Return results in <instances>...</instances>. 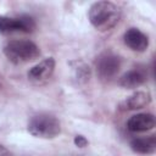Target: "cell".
Wrapping results in <instances>:
<instances>
[{"label": "cell", "instance_id": "obj_1", "mask_svg": "<svg viewBox=\"0 0 156 156\" xmlns=\"http://www.w3.org/2000/svg\"><path fill=\"white\" fill-rule=\"evenodd\" d=\"M119 9L111 1H96L88 11V18L94 28L99 32L112 29L119 21Z\"/></svg>", "mask_w": 156, "mask_h": 156}, {"label": "cell", "instance_id": "obj_2", "mask_svg": "<svg viewBox=\"0 0 156 156\" xmlns=\"http://www.w3.org/2000/svg\"><path fill=\"white\" fill-rule=\"evenodd\" d=\"M5 56L13 63H26L35 60L40 55L39 46L27 39L10 40L4 46Z\"/></svg>", "mask_w": 156, "mask_h": 156}, {"label": "cell", "instance_id": "obj_3", "mask_svg": "<svg viewBox=\"0 0 156 156\" xmlns=\"http://www.w3.org/2000/svg\"><path fill=\"white\" fill-rule=\"evenodd\" d=\"M27 129L33 136L41 139H54L61 133V123L54 115L38 113L30 118Z\"/></svg>", "mask_w": 156, "mask_h": 156}, {"label": "cell", "instance_id": "obj_4", "mask_svg": "<svg viewBox=\"0 0 156 156\" xmlns=\"http://www.w3.org/2000/svg\"><path fill=\"white\" fill-rule=\"evenodd\" d=\"M121 58L111 52L101 54L95 61V71L101 80L112 79L121 68Z\"/></svg>", "mask_w": 156, "mask_h": 156}, {"label": "cell", "instance_id": "obj_5", "mask_svg": "<svg viewBox=\"0 0 156 156\" xmlns=\"http://www.w3.org/2000/svg\"><path fill=\"white\" fill-rule=\"evenodd\" d=\"M35 29V22L33 17L28 15H21L18 17L0 16V33L7 34L13 32L30 33Z\"/></svg>", "mask_w": 156, "mask_h": 156}, {"label": "cell", "instance_id": "obj_6", "mask_svg": "<svg viewBox=\"0 0 156 156\" xmlns=\"http://www.w3.org/2000/svg\"><path fill=\"white\" fill-rule=\"evenodd\" d=\"M54 71H55V60L54 57H48L40 61L39 63H37L35 66H33L28 71L27 77L33 83H43L52 76Z\"/></svg>", "mask_w": 156, "mask_h": 156}, {"label": "cell", "instance_id": "obj_7", "mask_svg": "<svg viewBox=\"0 0 156 156\" xmlns=\"http://www.w3.org/2000/svg\"><path fill=\"white\" fill-rule=\"evenodd\" d=\"M156 124L155 116L152 113H136L132 116L127 122V128L134 133H143L152 129Z\"/></svg>", "mask_w": 156, "mask_h": 156}, {"label": "cell", "instance_id": "obj_8", "mask_svg": "<svg viewBox=\"0 0 156 156\" xmlns=\"http://www.w3.org/2000/svg\"><path fill=\"white\" fill-rule=\"evenodd\" d=\"M124 44L133 51L143 52L149 46V38L138 28H129L124 33Z\"/></svg>", "mask_w": 156, "mask_h": 156}, {"label": "cell", "instance_id": "obj_9", "mask_svg": "<svg viewBox=\"0 0 156 156\" xmlns=\"http://www.w3.org/2000/svg\"><path fill=\"white\" fill-rule=\"evenodd\" d=\"M146 82V72L141 68H133L119 78V85L126 89H134Z\"/></svg>", "mask_w": 156, "mask_h": 156}, {"label": "cell", "instance_id": "obj_10", "mask_svg": "<svg viewBox=\"0 0 156 156\" xmlns=\"http://www.w3.org/2000/svg\"><path fill=\"white\" fill-rule=\"evenodd\" d=\"M130 149L140 155H151L156 151V136H144V138H134L130 141Z\"/></svg>", "mask_w": 156, "mask_h": 156}, {"label": "cell", "instance_id": "obj_11", "mask_svg": "<svg viewBox=\"0 0 156 156\" xmlns=\"http://www.w3.org/2000/svg\"><path fill=\"white\" fill-rule=\"evenodd\" d=\"M151 101V95L149 91H135L130 96H128L123 102L122 107L124 110H139L147 106Z\"/></svg>", "mask_w": 156, "mask_h": 156}, {"label": "cell", "instance_id": "obj_12", "mask_svg": "<svg viewBox=\"0 0 156 156\" xmlns=\"http://www.w3.org/2000/svg\"><path fill=\"white\" fill-rule=\"evenodd\" d=\"M76 68V72H77V78L79 80H88L89 79V76H90V69L89 67L83 63V62H78V67H74Z\"/></svg>", "mask_w": 156, "mask_h": 156}, {"label": "cell", "instance_id": "obj_13", "mask_svg": "<svg viewBox=\"0 0 156 156\" xmlns=\"http://www.w3.org/2000/svg\"><path fill=\"white\" fill-rule=\"evenodd\" d=\"M73 141H74V145L78 146V147H85L88 145V140L83 135H76Z\"/></svg>", "mask_w": 156, "mask_h": 156}, {"label": "cell", "instance_id": "obj_14", "mask_svg": "<svg viewBox=\"0 0 156 156\" xmlns=\"http://www.w3.org/2000/svg\"><path fill=\"white\" fill-rule=\"evenodd\" d=\"M0 156H12V154L10 152V150H7L4 145L0 144Z\"/></svg>", "mask_w": 156, "mask_h": 156}, {"label": "cell", "instance_id": "obj_15", "mask_svg": "<svg viewBox=\"0 0 156 156\" xmlns=\"http://www.w3.org/2000/svg\"><path fill=\"white\" fill-rule=\"evenodd\" d=\"M1 89H2V85H1V83H0V91H1Z\"/></svg>", "mask_w": 156, "mask_h": 156}]
</instances>
